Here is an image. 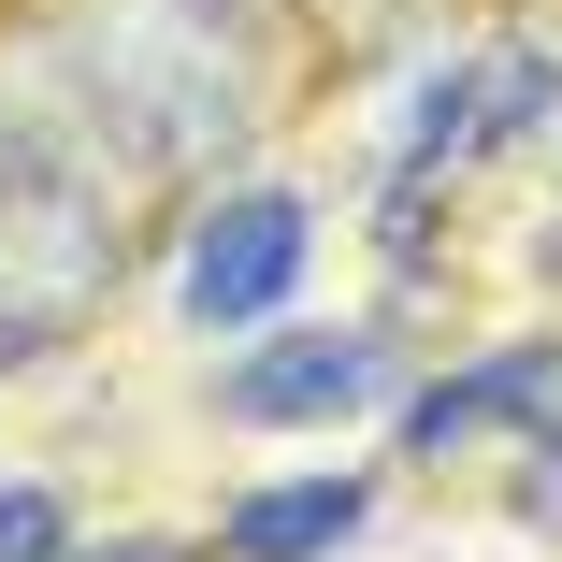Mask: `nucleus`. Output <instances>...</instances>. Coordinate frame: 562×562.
<instances>
[{"label":"nucleus","instance_id":"f257e3e1","mask_svg":"<svg viewBox=\"0 0 562 562\" xmlns=\"http://www.w3.org/2000/svg\"><path fill=\"white\" fill-rule=\"evenodd\" d=\"M289 274H303V202H289V188H246V202H216L202 232H188V317H202V331L274 317Z\"/></svg>","mask_w":562,"mask_h":562},{"label":"nucleus","instance_id":"f03ea898","mask_svg":"<svg viewBox=\"0 0 562 562\" xmlns=\"http://www.w3.org/2000/svg\"><path fill=\"white\" fill-rule=\"evenodd\" d=\"M361 404H390V347H375V331H289V347H260V361L216 375V418H246V432L361 418Z\"/></svg>","mask_w":562,"mask_h":562},{"label":"nucleus","instance_id":"7ed1b4c3","mask_svg":"<svg viewBox=\"0 0 562 562\" xmlns=\"http://www.w3.org/2000/svg\"><path fill=\"white\" fill-rule=\"evenodd\" d=\"M361 519H375L361 476H303V491H246L232 519H216V548H232V562H317V548H347Z\"/></svg>","mask_w":562,"mask_h":562},{"label":"nucleus","instance_id":"20e7f679","mask_svg":"<svg viewBox=\"0 0 562 562\" xmlns=\"http://www.w3.org/2000/svg\"><path fill=\"white\" fill-rule=\"evenodd\" d=\"M562 101V58H505V72H476V116H462V145H519L533 116Z\"/></svg>","mask_w":562,"mask_h":562},{"label":"nucleus","instance_id":"39448f33","mask_svg":"<svg viewBox=\"0 0 562 562\" xmlns=\"http://www.w3.org/2000/svg\"><path fill=\"white\" fill-rule=\"evenodd\" d=\"M0 562H58V491H0Z\"/></svg>","mask_w":562,"mask_h":562},{"label":"nucleus","instance_id":"423d86ee","mask_svg":"<svg viewBox=\"0 0 562 562\" xmlns=\"http://www.w3.org/2000/svg\"><path fill=\"white\" fill-rule=\"evenodd\" d=\"M101 562H173V548H101Z\"/></svg>","mask_w":562,"mask_h":562}]
</instances>
